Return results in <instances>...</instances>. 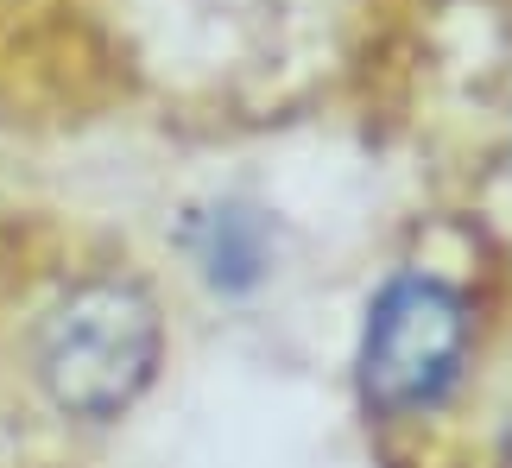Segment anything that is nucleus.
Returning <instances> with one entry per match:
<instances>
[{"label": "nucleus", "instance_id": "nucleus-1", "mask_svg": "<svg viewBox=\"0 0 512 468\" xmlns=\"http://www.w3.org/2000/svg\"><path fill=\"white\" fill-rule=\"evenodd\" d=\"M165 361V317L152 291L121 272H95L57 291L32 336V380L51 412L114 424L146 399Z\"/></svg>", "mask_w": 512, "mask_h": 468}, {"label": "nucleus", "instance_id": "nucleus-2", "mask_svg": "<svg viewBox=\"0 0 512 468\" xmlns=\"http://www.w3.org/2000/svg\"><path fill=\"white\" fill-rule=\"evenodd\" d=\"M468 298L437 272H399L373 291L361 323V399L386 418H418L456 393L468 361Z\"/></svg>", "mask_w": 512, "mask_h": 468}, {"label": "nucleus", "instance_id": "nucleus-3", "mask_svg": "<svg viewBox=\"0 0 512 468\" xmlns=\"http://www.w3.org/2000/svg\"><path fill=\"white\" fill-rule=\"evenodd\" d=\"M177 241H184L190 266L203 272V285L222 291V298H247V291H260L279 272V222H272V209L247 203V197L190 209Z\"/></svg>", "mask_w": 512, "mask_h": 468}]
</instances>
